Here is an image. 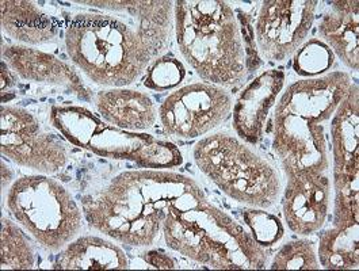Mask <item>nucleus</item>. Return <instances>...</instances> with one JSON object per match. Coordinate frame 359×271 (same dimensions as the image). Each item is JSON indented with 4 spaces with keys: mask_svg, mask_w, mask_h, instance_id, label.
I'll return each mask as SVG.
<instances>
[{
    "mask_svg": "<svg viewBox=\"0 0 359 271\" xmlns=\"http://www.w3.org/2000/svg\"><path fill=\"white\" fill-rule=\"evenodd\" d=\"M0 22L7 36L26 45L48 44L57 36L55 20L34 1L3 0Z\"/></svg>",
    "mask_w": 359,
    "mask_h": 271,
    "instance_id": "nucleus-18",
    "label": "nucleus"
},
{
    "mask_svg": "<svg viewBox=\"0 0 359 271\" xmlns=\"http://www.w3.org/2000/svg\"><path fill=\"white\" fill-rule=\"evenodd\" d=\"M351 84L346 72L304 79L283 93L276 109L323 124L334 116Z\"/></svg>",
    "mask_w": 359,
    "mask_h": 271,
    "instance_id": "nucleus-12",
    "label": "nucleus"
},
{
    "mask_svg": "<svg viewBox=\"0 0 359 271\" xmlns=\"http://www.w3.org/2000/svg\"><path fill=\"white\" fill-rule=\"evenodd\" d=\"M283 84L285 74L270 70L254 79L241 91L233 109V129L241 140L251 144L259 141Z\"/></svg>",
    "mask_w": 359,
    "mask_h": 271,
    "instance_id": "nucleus-14",
    "label": "nucleus"
},
{
    "mask_svg": "<svg viewBox=\"0 0 359 271\" xmlns=\"http://www.w3.org/2000/svg\"><path fill=\"white\" fill-rule=\"evenodd\" d=\"M3 61L23 80L57 86L83 100H91V93L79 74L60 58L25 45H3Z\"/></svg>",
    "mask_w": 359,
    "mask_h": 271,
    "instance_id": "nucleus-13",
    "label": "nucleus"
},
{
    "mask_svg": "<svg viewBox=\"0 0 359 271\" xmlns=\"http://www.w3.org/2000/svg\"><path fill=\"white\" fill-rule=\"evenodd\" d=\"M151 137L152 136L129 132L117 126L102 124L98 132L93 136L87 150L103 157L133 160Z\"/></svg>",
    "mask_w": 359,
    "mask_h": 271,
    "instance_id": "nucleus-23",
    "label": "nucleus"
},
{
    "mask_svg": "<svg viewBox=\"0 0 359 271\" xmlns=\"http://www.w3.org/2000/svg\"><path fill=\"white\" fill-rule=\"evenodd\" d=\"M243 218L250 228L251 236L262 247H271L283 237V225L280 218L260 208L248 209L243 213Z\"/></svg>",
    "mask_w": 359,
    "mask_h": 271,
    "instance_id": "nucleus-28",
    "label": "nucleus"
},
{
    "mask_svg": "<svg viewBox=\"0 0 359 271\" xmlns=\"http://www.w3.org/2000/svg\"><path fill=\"white\" fill-rule=\"evenodd\" d=\"M359 178L335 187L334 225L346 227L359 220Z\"/></svg>",
    "mask_w": 359,
    "mask_h": 271,
    "instance_id": "nucleus-30",
    "label": "nucleus"
},
{
    "mask_svg": "<svg viewBox=\"0 0 359 271\" xmlns=\"http://www.w3.org/2000/svg\"><path fill=\"white\" fill-rule=\"evenodd\" d=\"M316 0H266L262 3L255 26L260 55L282 61L305 42L312 30Z\"/></svg>",
    "mask_w": 359,
    "mask_h": 271,
    "instance_id": "nucleus-9",
    "label": "nucleus"
},
{
    "mask_svg": "<svg viewBox=\"0 0 359 271\" xmlns=\"http://www.w3.org/2000/svg\"><path fill=\"white\" fill-rule=\"evenodd\" d=\"M15 83H17V80L11 74V71L8 70L7 62H4L1 60V94H4L6 90H10L11 87H14Z\"/></svg>",
    "mask_w": 359,
    "mask_h": 271,
    "instance_id": "nucleus-32",
    "label": "nucleus"
},
{
    "mask_svg": "<svg viewBox=\"0 0 359 271\" xmlns=\"http://www.w3.org/2000/svg\"><path fill=\"white\" fill-rule=\"evenodd\" d=\"M139 166L144 168H172L183 163V156L177 145L170 141L158 140L154 136L133 157Z\"/></svg>",
    "mask_w": 359,
    "mask_h": 271,
    "instance_id": "nucleus-27",
    "label": "nucleus"
},
{
    "mask_svg": "<svg viewBox=\"0 0 359 271\" xmlns=\"http://www.w3.org/2000/svg\"><path fill=\"white\" fill-rule=\"evenodd\" d=\"M175 34L180 52L201 78L232 87L247 77V60L233 8L221 0L174 3Z\"/></svg>",
    "mask_w": 359,
    "mask_h": 271,
    "instance_id": "nucleus-3",
    "label": "nucleus"
},
{
    "mask_svg": "<svg viewBox=\"0 0 359 271\" xmlns=\"http://www.w3.org/2000/svg\"><path fill=\"white\" fill-rule=\"evenodd\" d=\"M55 270H126L129 260L117 244L97 236H83L67 244L56 256Z\"/></svg>",
    "mask_w": 359,
    "mask_h": 271,
    "instance_id": "nucleus-19",
    "label": "nucleus"
},
{
    "mask_svg": "<svg viewBox=\"0 0 359 271\" xmlns=\"http://www.w3.org/2000/svg\"><path fill=\"white\" fill-rule=\"evenodd\" d=\"M358 223L334 227L320 236L319 263L327 270H357L359 266Z\"/></svg>",
    "mask_w": 359,
    "mask_h": 271,
    "instance_id": "nucleus-21",
    "label": "nucleus"
},
{
    "mask_svg": "<svg viewBox=\"0 0 359 271\" xmlns=\"http://www.w3.org/2000/svg\"><path fill=\"white\" fill-rule=\"evenodd\" d=\"M144 259L148 265L160 270L177 269V262L172 256L161 251H148L144 253Z\"/></svg>",
    "mask_w": 359,
    "mask_h": 271,
    "instance_id": "nucleus-31",
    "label": "nucleus"
},
{
    "mask_svg": "<svg viewBox=\"0 0 359 271\" xmlns=\"http://www.w3.org/2000/svg\"><path fill=\"white\" fill-rule=\"evenodd\" d=\"M358 103V86L351 84L334 113L331 124L334 189L359 178Z\"/></svg>",
    "mask_w": 359,
    "mask_h": 271,
    "instance_id": "nucleus-15",
    "label": "nucleus"
},
{
    "mask_svg": "<svg viewBox=\"0 0 359 271\" xmlns=\"http://www.w3.org/2000/svg\"><path fill=\"white\" fill-rule=\"evenodd\" d=\"M50 121L71 144L86 150L103 124L81 106H55L50 110Z\"/></svg>",
    "mask_w": 359,
    "mask_h": 271,
    "instance_id": "nucleus-22",
    "label": "nucleus"
},
{
    "mask_svg": "<svg viewBox=\"0 0 359 271\" xmlns=\"http://www.w3.org/2000/svg\"><path fill=\"white\" fill-rule=\"evenodd\" d=\"M65 48L94 83L122 88L133 84L164 49L139 26L109 14H79L68 25Z\"/></svg>",
    "mask_w": 359,
    "mask_h": 271,
    "instance_id": "nucleus-2",
    "label": "nucleus"
},
{
    "mask_svg": "<svg viewBox=\"0 0 359 271\" xmlns=\"http://www.w3.org/2000/svg\"><path fill=\"white\" fill-rule=\"evenodd\" d=\"M332 11L320 22L319 33L324 44L350 70L358 71V1H332Z\"/></svg>",
    "mask_w": 359,
    "mask_h": 271,
    "instance_id": "nucleus-17",
    "label": "nucleus"
},
{
    "mask_svg": "<svg viewBox=\"0 0 359 271\" xmlns=\"http://www.w3.org/2000/svg\"><path fill=\"white\" fill-rule=\"evenodd\" d=\"M11 180H13V171L8 167H6L4 161H1V187L6 189V186H8Z\"/></svg>",
    "mask_w": 359,
    "mask_h": 271,
    "instance_id": "nucleus-33",
    "label": "nucleus"
},
{
    "mask_svg": "<svg viewBox=\"0 0 359 271\" xmlns=\"http://www.w3.org/2000/svg\"><path fill=\"white\" fill-rule=\"evenodd\" d=\"M273 148L280 157L286 176L324 174L330 167L324 126L277 109Z\"/></svg>",
    "mask_w": 359,
    "mask_h": 271,
    "instance_id": "nucleus-10",
    "label": "nucleus"
},
{
    "mask_svg": "<svg viewBox=\"0 0 359 271\" xmlns=\"http://www.w3.org/2000/svg\"><path fill=\"white\" fill-rule=\"evenodd\" d=\"M205 194L189 176L161 171H125L102 190L86 195L83 213L91 227L132 247L155 243L171 209H193Z\"/></svg>",
    "mask_w": 359,
    "mask_h": 271,
    "instance_id": "nucleus-1",
    "label": "nucleus"
},
{
    "mask_svg": "<svg viewBox=\"0 0 359 271\" xmlns=\"http://www.w3.org/2000/svg\"><path fill=\"white\" fill-rule=\"evenodd\" d=\"M104 10L128 13L137 22L141 32L165 48L172 30V1H75Z\"/></svg>",
    "mask_w": 359,
    "mask_h": 271,
    "instance_id": "nucleus-20",
    "label": "nucleus"
},
{
    "mask_svg": "<svg viewBox=\"0 0 359 271\" xmlns=\"http://www.w3.org/2000/svg\"><path fill=\"white\" fill-rule=\"evenodd\" d=\"M163 232L170 249L210 269L260 270L267 263L251 233L206 198L184 212L171 209Z\"/></svg>",
    "mask_w": 359,
    "mask_h": 271,
    "instance_id": "nucleus-4",
    "label": "nucleus"
},
{
    "mask_svg": "<svg viewBox=\"0 0 359 271\" xmlns=\"http://www.w3.org/2000/svg\"><path fill=\"white\" fill-rule=\"evenodd\" d=\"M335 62L334 52L320 39H311L299 48L293 68L299 77L315 78L325 74Z\"/></svg>",
    "mask_w": 359,
    "mask_h": 271,
    "instance_id": "nucleus-25",
    "label": "nucleus"
},
{
    "mask_svg": "<svg viewBox=\"0 0 359 271\" xmlns=\"http://www.w3.org/2000/svg\"><path fill=\"white\" fill-rule=\"evenodd\" d=\"M184 75L186 71L180 60L170 56L160 58L149 68L145 87L155 91H167L180 86Z\"/></svg>",
    "mask_w": 359,
    "mask_h": 271,
    "instance_id": "nucleus-29",
    "label": "nucleus"
},
{
    "mask_svg": "<svg viewBox=\"0 0 359 271\" xmlns=\"http://www.w3.org/2000/svg\"><path fill=\"white\" fill-rule=\"evenodd\" d=\"M232 112V98L219 86L194 83L174 91L160 105L161 126L167 135L197 138L219 126Z\"/></svg>",
    "mask_w": 359,
    "mask_h": 271,
    "instance_id": "nucleus-8",
    "label": "nucleus"
},
{
    "mask_svg": "<svg viewBox=\"0 0 359 271\" xmlns=\"http://www.w3.org/2000/svg\"><path fill=\"white\" fill-rule=\"evenodd\" d=\"M331 205V180L324 174L287 176L282 209L287 227L299 236L318 232Z\"/></svg>",
    "mask_w": 359,
    "mask_h": 271,
    "instance_id": "nucleus-11",
    "label": "nucleus"
},
{
    "mask_svg": "<svg viewBox=\"0 0 359 271\" xmlns=\"http://www.w3.org/2000/svg\"><path fill=\"white\" fill-rule=\"evenodd\" d=\"M0 128L1 154L18 166L43 175L56 174L65 167L67 148L29 110L1 106Z\"/></svg>",
    "mask_w": 359,
    "mask_h": 271,
    "instance_id": "nucleus-7",
    "label": "nucleus"
},
{
    "mask_svg": "<svg viewBox=\"0 0 359 271\" xmlns=\"http://www.w3.org/2000/svg\"><path fill=\"white\" fill-rule=\"evenodd\" d=\"M320 267L313 243L305 239L285 244L270 266L273 270H319Z\"/></svg>",
    "mask_w": 359,
    "mask_h": 271,
    "instance_id": "nucleus-26",
    "label": "nucleus"
},
{
    "mask_svg": "<svg viewBox=\"0 0 359 271\" xmlns=\"http://www.w3.org/2000/svg\"><path fill=\"white\" fill-rule=\"evenodd\" d=\"M193 155L201 173L240 204L267 209L278 201L277 170L239 138L226 133L208 136L196 144Z\"/></svg>",
    "mask_w": 359,
    "mask_h": 271,
    "instance_id": "nucleus-5",
    "label": "nucleus"
},
{
    "mask_svg": "<svg viewBox=\"0 0 359 271\" xmlns=\"http://www.w3.org/2000/svg\"><path fill=\"white\" fill-rule=\"evenodd\" d=\"M36 263L33 247L26 234L11 220L1 218L0 266L3 270H29Z\"/></svg>",
    "mask_w": 359,
    "mask_h": 271,
    "instance_id": "nucleus-24",
    "label": "nucleus"
},
{
    "mask_svg": "<svg viewBox=\"0 0 359 271\" xmlns=\"http://www.w3.org/2000/svg\"><path fill=\"white\" fill-rule=\"evenodd\" d=\"M95 103L104 121L125 131H145L154 126L158 118L154 100L136 90L122 87L100 91Z\"/></svg>",
    "mask_w": 359,
    "mask_h": 271,
    "instance_id": "nucleus-16",
    "label": "nucleus"
},
{
    "mask_svg": "<svg viewBox=\"0 0 359 271\" xmlns=\"http://www.w3.org/2000/svg\"><path fill=\"white\" fill-rule=\"evenodd\" d=\"M6 201L20 227L50 251H60L81 231L83 213L78 204L61 183L48 175L17 179Z\"/></svg>",
    "mask_w": 359,
    "mask_h": 271,
    "instance_id": "nucleus-6",
    "label": "nucleus"
}]
</instances>
